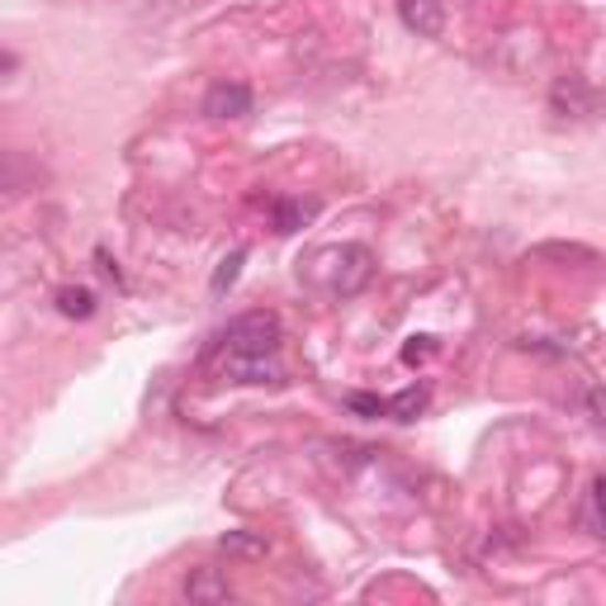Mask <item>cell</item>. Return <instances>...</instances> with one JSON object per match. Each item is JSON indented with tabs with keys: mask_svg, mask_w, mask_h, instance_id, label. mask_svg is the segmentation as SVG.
I'll return each mask as SVG.
<instances>
[{
	"mask_svg": "<svg viewBox=\"0 0 606 606\" xmlns=\"http://www.w3.org/2000/svg\"><path fill=\"white\" fill-rule=\"evenodd\" d=\"M398 20H403L418 39H441L445 34V6L441 0H398Z\"/></svg>",
	"mask_w": 606,
	"mask_h": 606,
	"instance_id": "obj_5",
	"label": "cell"
},
{
	"mask_svg": "<svg viewBox=\"0 0 606 606\" xmlns=\"http://www.w3.org/2000/svg\"><path fill=\"white\" fill-rule=\"evenodd\" d=\"M309 280L323 294H332V299H350V294H360L365 284L375 280V257H370V247H360V242L327 247V251H317V257H313Z\"/></svg>",
	"mask_w": 606,
	"mask_h": 606,
	"instance_id": "obj_1",
	"label": "cell"
},
{
	"mask_svg": "<svg viewBox=\"0 0 606 606\" xmlns=\"http://www.w3.org/2000/svg\"><path fill=\"white\" fill-rule=\"evenodd\" d=\"M218 545L228 550V554H237V560H261V554H266V540L261 535H247V531H228Z\"/></svg>",
	"mask_w": 606,
	"mask_h": 606,
	"instance_id": "obj_11",
	"label": "cell"
},
{
	"mask_svg": "<svg viewBox=\"0 0 606 606\" xmlns=\"http://www.w3.org/2000/svg\"><path fill=\"white\" fill-rule=\"evenodd\" d=\"M426 403H432L426 385H412V389H403V393L389 398V418H393V422H418L422 412H426Z\"/></svg>",
	"mask_w": 606,
	"mask_h": 606,
	"instance_id": "obj_8",
	"label": "cell"
},
{
	"mask_svg": "<svg viewBox=\"0 0 606 606\" xmlns=\"http://www.w3.org/2000/svg\"><path fill=\"white\" fill-rule=\"evenodd\" d=\"M540 257H578V261H593V251H583V247H540Z\"/></svg>",
	"mask_w": 606,
	"mask_h": 606,
	"instance_id": "obj_16",
	"label": "cell"
},
{
	"mask_svg": "<svg viewBox=\"0 0 606 606\" xmlns=\"http://www.w3.org/2000/svg\"><path fill=\"white\" fill-rule=\"evenodd\" d=\"M313 218H317V199H280L275 204V232L280 237L299 232L303 223H313Z\"/></svg>",
	"mask_w": 606,
	"mask_h": 606,
	"instance_id": "obj_7",
	"label": "cell"
},
{
	"mask_svg": "<svg viewBox=\"0 0 606 606\" xmlns=\"http://www.w3.org/2000/svg\"><path fill=\"white\" fill-rule=\"evenodd\" d=\"M57 313L62 317H90L95 313V294L86 284H62L57 290Z\"/></svg>",
	"mask_w": 606,
	"mask_h": 606,
	"instance_id": "obj_9",
	"label": "cell"
},
{
	"mask_svg": "<svg viewBox=\"0 0 606 606\" xmlns=\"http://www.w3.org/2000/svg\"><path fill=\"white\" fill-rule=\"evenodd\" d=\"M436 350V337H408V346H403V360L408 365H422L426 356Z\"/></svg>",
	"mask_w": 606,
	"mask_h": 606,
	"instance_id": "obj_13",
	"label": "cell"
},
{
	"mask_svg": "<svg viewBox=\"0 0 606 606\" xmlns=\"http://www.w3.org/2000/svg\"><path fill=\"white\" fill-rule=\"evenodd\" d=\"M204 115L209 119H247L251 115V86L242 82H218L204 95Z\"/></svg>",
	"mask_w": 606,
	"mask_h": 606,
	"instance_id": "obj_4",
	"label": "cell"
},
{
	"mask_svg": "<svg viewBox=\"0 0 606 606\" xmlns=\"http://www.w3.org/2000/svg\"><path fill=\"white\" fill-rule=\"evenodd\" d=\"M223 379H232V385H280L284 370L275 356H237V350H228Z\"/></svg>",
	"mask_w": 606,
	"mask_h": 606,
	"instance_id": "obj_3",
	"label": "cell"
},
{
	"mask_svg": "<svg viewBox=\"0 0 606 606\" xmlns=\"http://www.w3.org/2000/svg\"><path fill=\"white\" fill-rule=\"evenodd\" d=\"M185 597L195 606H218V602L232 597V583H228V573L223 569H195L185 578Z\"/></svg>",
	"mask_w": 606,
	"mask_h": 606,
	"instance_id": "obj_6",
	"label": "cell"
},
{
	"mask_svg": "<svg viewBox=\"0 0 606 606\" xmlns=\"http://www.w3.org/2000/svg\"><path fill=\"white\" fill-rule=\"evenodd\" d=\"M593 521H597V531L606 535V474L593 484Z\"/></svg>",
	"mask_w": 606,
	"mask_h": 606,
	"instance_id": "obj_14",
	"label": "cell"
},
{
	"mask_svg": "<svg viewBox=\"0 0 606 606\" xmlns=\"http://www.w3.org/2000/svg\"><path fill=\"white\" fill-rule=\"evenodd\" d=\"M346 408L350 412H365V418H389V398H375V393H350Z\"/></svg>",
	"mask_w": 606,
	"mask_h": 606,
	"instance_id": "obj_12",
	"label": "cell"
},
{
	"mask_svg": "<svg viewBox=\"0 0 606 606\" xmlns=\"http://www.w3.org/2000/svg\"><path fill=\"white\" fill-rule=\"evenodd\" d=\"M218 346L237 350V356H275V350H280V317L261 313V309L232 317V323L218 332Z\"/></svg>",
	"mask_w": 606,
	"mask_h": 606,
	"instance_id": "obj_2",
	"label": "cell"
},
{
	"mask_svg": "<svg viewBox=\"0 0 606 606\" xmlns=\"http://www.w3.org/2000/svg\"><path fill=\"white\" fill-rule=\"evenodd\" d=\"M587 412H593V418L606 426V385L602 389H593V393H587Z\"/></svg>",
	"mask_w": 606,
	"mask_h": 606,
	"instance_id": "obj_15",
	"label": "cell"
},
{
	"mask_svg": "<svg viewBox=\"0 0 606 606\" xmlns=\"http://www.w3.org/2000/svg\"><path fill=\"white\" fill-rule=\"evenodd\" d=\"M242 261H247V247H237V251H228V257L218 261V270H214V280H209V290L223 299L237 284V275H242Z\"/></svg>",
	"mask_w": 606,
	"mask_h": 606,
	"instance_id": "obj_10",
	"label": "cell"
}]
</instances>
